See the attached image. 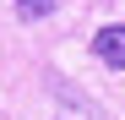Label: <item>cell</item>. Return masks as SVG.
<instances>
[{
    "instance_id": "obj_1",
    "label": "cell",
    "mask_w": 125,
    "mask_h": 120,
    "mask_svg": "<svg viewBox=\"0 0 125 120\" xmlns=\"http://www.w3.org/2000/svg\"><path fill=\"white\" fill-rule=\"evenodd\" d=\"M93 55L103 60V66H114V71H125V27H120V22H109V27H98V33H93Z\"/></svg>"
},
{
    "instance_id": "obj_2",
    "label": "cell",
    "mask_w": 125,
    "mask_h": 120,
    "mask_svg": "<svg viewBox=\"0 0 125 120\" xmlns=\"http://www.w3.org/2000/svg\"><path fill=\"white\" fill-rule=\"evenodd\" d=\"M11 6H16V16H27V22H44L60 0H11Z\"/></svg>"
},
{
    "instance_id": "obj_3",
    "label": "cell",
    "mask_w": 125,
    "mask_h": 120,
    "mask_svg": "<svg viewBox=\"0 0 125 120\" xmlns=\"http://www.w3.org/2000/svg\"><path fill=\"white\" fill-rule=\"evenodd\" d=\"M65 104H71V109H76V120H103V115H98V109H87V104H82V98H76V93H65Z\"/></svg>"
}]
</instances>
